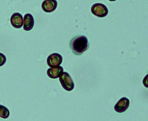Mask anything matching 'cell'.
I'll return each mask as SVG.
<instances>
[{
  "label": "cell",
  "instance_id": "cell-1",
  "mask_svg": "<svg viewBox=\"0 0 148 121\" xmlns=\"http://www.w3.org/2000/svg\"><path fill=\"white\" fill-rule=\"evenodd\" d=\"M90 44L88 39L84 35H78L74 37L70 43V47L75 55H82L89 48Z\"/></svg>",
  "mask_w": 148,
  "mask_h": 121
},
{
  "label": "cell",
  "instance_id": "cell-2",
  "mask_svg": "<svg viewBox=\"0 0 148 121\" xmlns=\"http://www.w3.org/2000/svg\"><path fill=\"white\" fill-rule=\"evenodd\" d=\"M59 80L63 88L67 91H71L74 88V84L67 72H63L60 76Z\"/></svg>",
  "mask_w": 148,
  "mask_h": 121
},
{
  "label": "cell",
  "instance_id": "cell-3",
  "mask_svg": "<svg viewBox=\"0 0 148 121\" xmlns=\"http://www.w3.org/2000/svg\"><path fill=\"white\" fill-rule=\"evenodd\" d=\"M91 12L94 15L98 17H103L108 15V10L107 7L104 4L96 3L92 7Z\"/></svg>",
  "mask_w": 148,
  "mask_h": 121
},
{
  "label": "cell",
  "instance_id": "cell-4",
  "mask_svg": "<svg viewBox=\"0 0 148 121\" xmlns=\"http://www.w3.org/2000/svg\"><path fill=\"white\" fill-rule=\"evenodd\" d=\"M47 64L51 68L60 66L63 62V57L60 54L53 53L51 54L47 58Z\"/></svg>",
  "mask_w": 148,
  "mask_h": 121
},
{
  "label": "cell",
  "instance_id": "cell-5",
  "mask_svg": "<svg viewBox=\"0 0 148 121\" xmlns=\"http://www.w3.org/2000/svg\"><path fill=\"white\" fill-rule=\"evenodd\" d=\"M130 104V100L128 98L122 97L114 106V109L118 113H123L128 109Z\"/></svg>",
  "mask_w": 148,
  "mask_h": 121
},
{
  "label": "cell",
  "instance_id": "cell-6",
  "mask_svg": "<svg viewBox=\"0 0 148 121\" xmlns=\"http://www.w3.org/2000/svg\"><path fill=\"white\" fill-rule=\"evenodd\" d=\"M11 24L15 28L20 29L22 28L24 24L23 16L20 13L16 12L14 13L10 19Z\"/></svg>",
  "mask_w": 148,
  "mask_h": 121
},
{
  "label": "cell",
  "instance_id": "cell-7",
  "mask_svg": "<svg viewBox=\"0 0 148 121\" xmlns=\"http://www.w3.org/2000/svg\"><path fill=\"white\" fill-rule=\"evenodd\" d=\"M58 2L56 0H45L42 3L41 7L45 12L51 13L57 8Z\"/></svg>",
  "mask_w": 148,
  "mask_h": 121
},
{
  "label": "cell",
  "instance_id": "cell-8",
  "mask_svg": "<svg viewBox=\"0 0 148 121\" xmlns=\"http://www.w3.org/2000/svg\"><path fill=\"white\" fill-rule=\"evenodd\" d=\"M24 28L26 31H29L32 29L34 25V19L32 14H26L24 18Z\"/></svg>",
  "mask_w": 148,
  "mask_h": 121
},
{
  "label": "cell",
  "instance_id": "cell-9",
  "mask_svg": "<svg viewBox=\"0 0 148 121\" xmlns=\"http://www.w3.org/2000/svg\"><path fill=\"white\" fill-rule=\"evenodd\" d=\"M63 71V67L58 66L48 69L47 71V75L50 78L56 79L59 77Z\"/></svg>",
  "mask_w": 148,
  "mask_h": 121
},
{
  "label": "cell",
  "instance_id": "cell-10",
  "mask_svg": "<svg viewBox=\"0 0 148 121\" xmlns=\"http://www.w3.org/2000/svg\"><path fill=\"white\" fill-rule=\"evenodd\" d=\"M10 115V111L9 110L2 105L0 104V117L4 119L8 118Z\"/></svg>",
  "mask_w": 148,
  "mask_h": 121
},
{
  "label": "cell",
  "instance_id": "cell-11",
  "mask_svg": "<svg viewBox=\"0 0 148 121\" xmlns=\"http://www.w3.org/2000/svg\"><path fill=\"white\" fill-rule=\"evenodd\" d=\"M7 58L5 55L2 53H0V67L3 66L6 62Z\"/></svg>",
  "mask_w": 148,
  "mask_h": 121
},
{
  "label": "cell",
  "instance_id": "cell-12",
  "mask_svg": "<svg viewBox=\"0 0 148 121\" xmlns=\"http://www.w3.org/2000/svg\"><path fill=\"white\" fill-rule=\"evenodd\" d=\"M109 1H116V0H109Z\"/></svg>",
  "mask_w": 148,
  "mask_h": 121
}]
</instances>
